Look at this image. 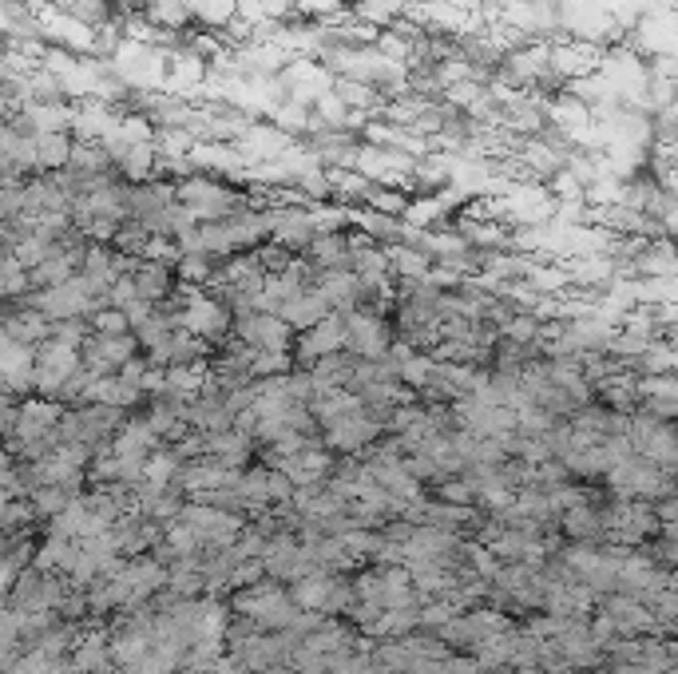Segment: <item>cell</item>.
Masks as SVG:
<instances>
[{"label":"cell","mask_w":678,"mask_h":674,"mask_svg":"<svg viewBox=\"0 0 678 674\" xmlns=\"http://www.w3.org/2000/svg\"><path fill=\"white\" fill-rule=\"evenodd\" d=\"M175 203L195 219V223H223V219H234V215H246V211H258L254 195L226 183V179H215V175H187L175 183Z\"/></svg>","instance_id":"obj_1"},{"label":"cell","mask_w":678,"mask_h":674,"mask_svg":"<svg viewBox=\"0 0 678 674\" xmlns=\"http://www.w3.org/2000/svg\"><path fill=\"white\" fill-rule=\"evenodd\" d=\"M599 60H603V48L591 44V40H579V36H567V32H556L548 40V72L560 88L599 72Z\"/></svg>","instance_id":"obj_2"},{"label":"cell","mask_w":678,"mask_h":674,"mask_svg":"<svg viewBox=\"0 0 678 674\" xmlns=\"http://www.w3.org/2000/svg\"><path fill=\"white\" fill-rule=\"evenodd\" d=\"M341 322H345V353H353V357H361V361H377V357L389 353L393 322H389L385 314L357 306V310L341 314Z\"/></svg>","instance_id":"obj_3"},{"label":"cell","mask_w":678,"mask_h":674,"mask_svg":"<svg viewBox=\"0 0 678 674\" xmlns=\"http://www.w3.org/2000/svg\"><path fill=\"white\" fill-rule=\"evenodd\" d=\"M278 84H282V92H286V100H294V104H314L318 96H326L330 88H334V72L322 64V60H306V56H298V60H290L282 72H278Z\"/></svg>","instance_id":"obj_4"},{"label":"cell","mask_w":678,"mask_h":674,"mask_svg":"<svg viewBox=\"0 0 678 674\" xmlns=\"http://www.w3.org/2000/svg\"><path fill=\"white\" fill-rule=\"evenodd\" d=\"M80 369V349H68V345H60V341H40L36 345V365H32V373H36V389L32 393H40V397H56L60 393V385L72 377Z\"/></svg>","instance_id":"obj_5"},{"label":"cell","mask_w":678,"mask_h":674,"mask_svg":"<svg viewBox=\"0 0 678 674\" xmlns=\"http://www.w3.org/2000/svg\"><path fill=\"white\" fill-rule=\"evenodd\" d=\"M341 349H345V322H341V314H326L322 322H314L310 330L294 337L290 357H294V369H306L310 361H318L326 353H341Z\"/></svg>","instance_id":"obj_6"},{"label":"cell","mask_w":678,"mask_h":674,"mask_svg":"<svg viewBox=\"0 0 678 674\" xmlns=\"http://www.w3.org/2000/svg\"><path fill=\"white\" fill-rule=\"evenodd\" d=\"M290 143H294V139H290L286 131H278L270 119H254L230 147L238 151V159H242L246 167H254V163H274V159H282Z\"/></svg>","instance_id":"obj_7"},{"label":"cell","mask_w":678,"mask_h":674,"mask_svg":"<svg viewBox=\"0 0 678 674\" xmlns=\"http://www.w3.org/2000/svg\"><path fill=\"white\" fill-rule=\"evenodd\" d=\"M24 306H32L36 314H44L48 322H64V318H88L92 314V302L80 294V286L68 278L64 286H52V290H28L20 298Z\"/></svg>","instance_id":"obj_8"},{"label":"cell","mask_w":678,"mask_h":674,"mask_svg":"<svg viewBox=\"0 0 678 674\" xmlns=\"http://www.w3.org/2000/svg\"><path fill=\"white\" fill-rule=\"evenodd\" d=\"M135 353H139V341L131 334H119V337L88 334L84 345H80V365L92 369L96 377H104V373H115L123 361H131Z\"/></svg>","instance_id":"obj_9"},{"label":"cell","mask_w":678,"mask_h":674,"mask_svg":"<svg viewBox=\"0 0 678 674\" xmlns=\"http://www.w3.org/2000/svg\"><path fill=\"white\" fill-rule=\"evenodd\" d=\"M242 345L250 349H290L294 345V330L278 318V314H246V318H234V330Z\"/></svg>","instance_id":"obj_10"},{"label":"cell","mask_w":678,"mask_h":674,"mask_svg":"<svg viewBox=\"0 0 678 674\" xmlns=\"http://www.w3.org/2000/svg\"><path fill=\"white\" fill-rule=\"evenodd\" d=\"M112 155L115 175L123 183H151L155 179V143H104Z\"/></svg>","instance_id":"obj_11"},{"label":"cell","mask_w":678,"mask_h":674,"mask_svg":"<svg viewBox=\"0 0 678 674\" xmlns=\"http://www.w3.org/2000/svg\"><path fill=\"white\" fill-rule=\"evenodd\" d=\"M314 290L326 298V306H330L334 314H349V310H357V306L365 302V290H361V282H357L353 270H326V274H314Z\"/></svg>","instance_id":"obj_12"},{"label":"cell","mask_w":678,"mask_h":674,"mask_svg":"<svg viewBox=\"0 0 678 674\" xmlns=\"http://www.w3.org/2000/svg\"><path fill=\"white\" fill-rule=\"evenodd\" d=\"M187 159H191V167L199 175H215V179H226V183H234L242 175V167H246L230 143H195Z\"/></svg>","instance_id":"obj_13"},{"label":"cell","mask_w":678,"mask_h":674,"mask_svg":"<svg viewBox=\"0 0 678 674\" xmlns=\"http://www.w3.org/2000/svg\"><path fill=\"white\" fill-rule=\"evenodd\" d=\"M131 282H135V298H143V302L159 306V302H167V298H171V290H175V270H171V266H163V262H147V258H139V262H135V270H131Z\"/></svg>","instance_id":"obj_14"},{"label":"cell","mask_w":678,"mask_h":674,"mask_svg":"<svg viewBox=\"0 0 678 674\" xmlns=\"http://www.w3.org/2000/svg\"><path fill=\"white\" fill-rule=\"evenodd\" d=\"M326 314H334V310L326 306V298H322L314 286H306L302 294H294L290 302H282V306H278V318H282V322H286L294 334L310 330V326H314V322H322Z\"/></svg>","instance_id":"obj_15"},{"label":"cell","mask_w":678,"mask_h":674,"mask_svg":"<svg viewBox=\"0 0 678 674\" xmlns=\"http://www.w3.org/2000/svg\"><path fill=\"white\" fill-rule=\"evenodd\" d=\"M302 258H306L318 274H326V270H349V238H345V230H341V234H314L310 246L302 250Z\"/></svg>","instance_id":"obj_16"},{"label":"cell","mask_w":678,"mask_h":674,"mask_svg":"<svg viewBox=\"0 0 678 674\" xmlns=\"http://www.w3.org/2000/svg\"><path fill=\"white\" fill-rule=\"evenodd\" d=\"M385 258H389V274L393 282H429V270H433V258L417 246H401V242H389L385 246Z\"/></svg>","instance_id":"obj_17"},{"label":"cell","mask_w":678,"mask_h":674,"mask_svg":"<svg viewBox=\"0 0 678 674\" xmlns=\"http://www.w3.org/2000/svg\"><path fill=\"white\" fill-rule=\"evenodd\" d=\"M373 437H377V421L365 417L361 409H357V413H345V417L326 425V441H330L334 449H357V445H369Z\"/></svg>","instance_id":"obj_18"},{"label":"cell","mask_w":678,"mask_h":674,"mask_svg":"<svg viewBox=\"0 0 678 674\" xmlns=\"http://www.w3.org/2000/svg\"><path fill=\"white\" fill-rule=\"evenodd\" d=\"M611 337H615V326L603 322V318H595V314L567 322V341H571V353H575V357H579V353H607Z\"/></svg>","instance_id":"obj_19"},{"label":"cell","mask_w":678,"mask_h":674,"mask_svg":"<svg viewBox=\"0 0 678 674\" xmlns=\"http://www.w3.org/2000/svg\"><path fill=\"white\" fill-rule=\"evenodd\" d=\"M211 385V361H191V365H167V389L179 401H195Z\"/></svg>","instance_id":"obj_20"},{"label":"cell","mask_w":678,"mask_h":674,"mask_svg":"<svg viewBox=\"0 0 678 674\" xmlns=\"http://www.w3.org/2000/svg\"><path fill=\"white\" fill-rule=\"evenodd\" d=\"M72 143H76L72 131H40L36 135V175L64 171L68 155H72Z\"/></svg>","instance_id":"obj_21"},{"label":"cell","mask_w":678,"mask_h":674,"mask_svg":"<svg viewBox=\"0 0 678 674\" xmlns=\"http://www.w3.org/2000/svg\"><path fill=\"white\" fill-rule=\"evenodd\" d=\"M139 16L147 24H155L159 32H187L195 20H191V8L183 0H143Z\"/></svg>","instance_id":"obj_22"},{"label":"cell","mask_w":678,"mask_h":674,"mask_svg":"<svg viewBox=\"0 0 678 674\" xmlns=\"http://www.w3.org/2000/svg\"><path fill=\"white\" fill-rule=\"evenodd\" d=\"M68 171L72 175H112V155L100 139H76L72 155H68Z\"/></svg>","instance_id":"obj_23"},{"label":"cell","mask_w":678,"mask_h":674,"mask_svg":"<svg viewBox=\"0 0 678 674\" xmlns=\"http://www.w3.org/2000/svg\"><path fill=\"white\" fill-rule=\"evenodd\" d=\"M330 92L345 104V112H365L369 119H377L381 104H385V96H381L373 84H361V80H341V76H334V88H330Z\"/></svg>","instance_id":"obj_24"},{"label":"cell","mask_w":678,"mask_h":674,"mask_svg":"<svg viewBox=\"0 0 678 674\" xmlns=\"http://www.w3.org/2000/svg\"><path fill=\"white\" fill-rule=\"evenodd\" d=\"M326 183H330V203H341V207H361L365 195L373 191V183L349 167H326Z\"/></svg>","instance_id":"obj_25"},{"label":"cell","mask_w":678,"mask_h":674,"mask_svg":"<svg viewBox=\"0 0 678 674\" xmlns=\"http://www.w3.org/2000/svg\"><path fill=\"white\" fill-rule=\"evenodd\" d=\"M635 278H671L675 274V246L671 238H651L647 250L631 262Z\"/></svg>","instance_id":"obj_26"},{"label":"cell","mask_w":678,"mask_h":674,"mask_svg":"<svg viewBox=\"0 0 678 674\" xmlns=\"http://www.w3.org/2000/svg\"><path fill=\"white\" fill-rule=\"evenodd\" d=\"M631 369H639V373H675V369H678L675 334L647 341V349L635 357V365H631Z\"/></svg>","instance_id":"obj_27"},{"label":"cell","mask_w":678,"mask_h":674,"mask_svg":"<svg viewBox=\"0 0 678 674\" xmlns=\"http://www.w3.org/2000/svg\"><path fill=\"white\" fill-rule=\"evenodd\" d=\"M72 274H76V266L64 258V250H52L40 266L28 270V290H52V286H64Z\"/></svg>","instance_id":"obj_28"},{"label":"cell","mask_w":678,"mask_h":674,"mask_svg":"<svg viewBox=\"0 0 678 674\" xmlns=\"http://www.w3.org/2000/svg\"><path fill=\"white\" fill-rule=\"evenodd\" d=\"M409 4H413V0H357V4H353V16L365 20V24H373V28H389L393 20L405 16Z\"/></svg>","instance_id":"obj_29"},{"label":"cell","mask_w":678,"mask_h":674,"mask_svg":"<svg viewBox=\"0 0 678 674\" xmlns=\"http://www.w3.org/2000/svg\"><path fill=\"white\" fill-rule=\"evenodd\" d=\"M52 8L64 12V16H72V20H80V24H92V28H100L104 20H112L115 12L112 0H52Z\"/></svg>","instance_id":"obj_30"},{"label":"cell","mask_w":678,"mask_h":674,"mask_svg":"<svg viewBox=\"0 0 678 674\" xmlns=\"http://www.w3.org/2000/svg\"><path fill=\"white\" fill-rule=\"evenodd\" d=\"M306 215H310L314 234H341V230H349V207L330 203V199L310 203V207H306Z\"/></svg>","instance_id":"obj_31"},{"label":"cell","mask_w":678,"mask_h":674,"mask_svg":"<svg viewBox=\"0 0 678 674\" xmlns=\"http://www.w3.org/2000/svg\"><path fill=\"white\" fill-rule=\"evenodd\" d=\"M270 123L278 131H286L290 139H306L310 135V108L306 104H294V100H282L274 112H270Z\"/></svg>","instance_id":"obj_32"},{"label":"cell","mask_w":678,"mask_h":674,"mask_svg":"<svg viewBox=\"0 0 678 674\" xmlns=\"http://www.w3.org/2000/svg\"><path fill=\"white\" fill-rule=\"evenodd\" d=\"M635 397L639 401H678L675 373H635Z\"/></svg>","instance_id":"obj_33"},{"label":"cell","mask_w":678,"mask_h":674,"mask_svg":"<svg viewBox=\"0 0 678 674\" xmlns=\"http://www.w3.org/2000/svg\"><path fill=\"white\" fill-rule=\"evenodd\" d=\"M191 147H195V135L187 127H155V155L183 159V155H191Z\"/></svg>","instance_id":"obj_34"},{"label":"cell","mask_w":678,"mask_h":674,"mask_svg":"<svg viewBox=\"0 0 678 674\" xmlns=\"http://www.w3.org/2000/svg\"><path fill=\"white\" fill-rule=\"evenodd\" d=\"M171 270H175V282L207 286L211 274H215V258H207V254H179V262H175Z\"/></svg>","instance_id":"obj_35"},{"label":"cell","mask_w":678,"mask_h":674,"mask_svg":"<svg viewBox=\"0 0 678 674\" xmlns=\"http://www.w3.org/2000/svg\"><path fill=\"white\" fill-rule=\"evenodd\" d=\"M290 369H294L290 349H254V357H250V377L254 381L258 377H282Z\"/></svg>","instance_id":"obj_36"},{"label":"cell","mask_w":678,"mask_h":674,"mask_svg":"<svg viewBox=\"0 0 678 674\" xmlns=\"http://www.w3.org/2000/svg\"><path fill=\"white\" fill-rule=\"evenodd\" d=\"M635 298L639 306H663V302H678V282L671 278H635Z\"/></svg>","instance_id":"obj_37"},{"label":"cell","mask_w":678,"mask_h":674,"mask_svg":"<svg viewBox=\"0 0 678 674\" xmlns=\"http://www.w3.org/2000/svg\"><path fill=\"white\" fill-rule=\"evenodd\" d=\"M24 294H28V270L12 254H4L0 258V302H16Z\"/></svg>","instance_id":"obj_38"},{"label":"cell","mask_w":678,"mask_h":674,"mask_svg":"<svg viewBox=\"0 0 678 674\" xmlns=\"http://www.w3.org/2000/svg\"><path fill=\"white\" fill-rule=\"evenodd\" d=\"M234 8H238V0H195V8H191V20H195V28H223L226 20L234 16Z\"/></svg>","instance_id":"obj_39"},{"label":"cell","mask_w":678,"mask_h":674,"mask_svg":"<svg viewBox=\"0 0 678 674\" xmlns=\"http://www.w3.org/2000/svg\"><path fill=\"white\" fill-rule=\"evenodd\" d=\"M623 199V179L615 175H599L583 187V207H615Z\"/></svg>","instance_id":"obj_40"},{"label":"cell","mask_w":678,"mask_h":674,"mask_svg":"<svg viewBox=\"0 0 678 674\" xmlns=\"http://www.w3.org/2000/svg\"><path fill=\"white\" fill-rule=\"evenodd\" d=\"M361 207H369V211H377V215H389V219H401L405 207H409V195L397 191V187H373Z\"/></svg>","instance_id":"obj_41"},{"label":"cell","mask_w":678,"mask_h":674,"mask_svg":"<svg viewBox=\"0 0 678 674\" xmlns=\"http://www.w3.org/2000/svg\"><path fill=\"white\" fill-rule=\"evenodd\" d=\"M52 250H56V242H48V238H40V234H24L20 242H12V246H8V254H12V258L24 266V270L40 266V262H44Z\"/></svg>","instance_id":"obj_42"},{"label":"cell","mask_w":678,"mask_h":674,"mask_svg":"<svg viewBox=\"0 0 678 674\" xmlns=\"http://www.w3.org/2000/svg\"><path fill=\"white\" fill-rule=\"evenodd\" d=\"M433 369H437V361H433L429 353H413L409 361H401L397 381H401V385H409V389L417 393V389H425V385L433 381Z\"/></svg>","instance_id":"obj_43"},{"label":"cell","mask_w":678,"mask_h":674,"mask_svg":"<svg viewBox=\"0 0 678 674\" xmlns=\"http://www.w3.org/2000/svg\"><path fill=\"white\" fill-rule=\"evenodd\" d=\"M88 330H92V334H104V337L131 334L127 314H123L119 306H100V310H92V314H88Z\"/></svg>","instance_id":"obj_44"},{"label":"cell","mask_w":678,"mask_h":674,"mask_svg":"<svg viewBox=\"0 0 678 674\" xmlns=\"http://www.w3.org/2000/svg\"><path fill=\"white\" fill-rule=\"evenodd\" d=\"M341 8H349V4H341V0H294V20H310V24H326L334 12Z\"/></svg>","instance_id":"obj_45"},{"label":"cell","mask_w":678,"mask_h":674,"mask_svg":"<svg viewBox=\"0 0 678 674\" xmlns=\"http://www.w3.org/2000/svg\"><path fill=\"white\" fill-rule=\"evenodd\" d=\"M373 48H377L385 60H393V64H405V60H409V48H413V40H409V36H401V32H393V28H381V32H377V40H373Z\"/></svg>","instance_id":"obj_46"},{"label":"cell","mask_w":678,"mask_h":674,"mask_svg":"<svg viewBox=\"0 0 678 674\" xmlns=\"http://www.w3.org/2000/svg\"><path fill=\"white\" fill-rule=\"evenodd\" d=\"M536 330H540V322L532 318V314H512L496 334L500 341H516V345H532L536 341Z\"/></svg>","instance_id":"obj_47"},{"label":"cell","mask_w":678,"mask_h":674,"mask_svg":"<svg viewBox=\"0 0 678 674\" xmlns=\"http://www.w3.org/2000/svg\"><path fill=\"white\" fill-rule=\"evenodd\" d=\"M139 258H147V262H163V266H175L179 262V246H175V238L171 234H147V242H143V254Z\"/></svg>","instance_id":"obj_48"},{"label":"cell","mask_w":678,"mask_h":674,"mask_svg":"<svg viewBox=\"0 0 678 674\" xmlns=\"http://www.w3.org/2000/svg\"><path fill=\"white\" fill-rule=\"evenodd\" d=\"M254 258H258V270H262V274H282V270L294 262V254H290L286 246H278V242H262V246L254 250Z\"/></svg>","instance_id":"obj_49"},{"label":"cell","mask_w":678,"mask_h":674,"mask_svg":"<svg viewBox=\"0 0 678 674\" xmlns=\"http://www.w3.org/2000/svg\"><path fill=\"white\" fill-rule=\"evenodd\" d=\"M92 334L88 330V318H64V322H52V341H60V345H68V349H80L84 345V337Z\"/></svg>","instance_id":"obj_50"},{"label":"cell","mask_w":678,"mask_h":674,"mask_svg":"<svg viewBox=\"0 0 678 674\" xmlns=\"http://www.w3.org/2000/svg\"><path fill=\"white\" fill-rule=\"evenodd\" d=\"M143 242H147V230H143V226H139V223H119V230H115V238H112V250L139 258V254H143Z\"/></svg>","instance_id":"obj_51"},{"label":"cell","mask_w":678,"mask_h":674,"mask_svg":"<svg viewBox=\"0 0 678 674\" xmlns=\"http://www.w3.org/2000/svg\"><path fill=\"white\" fill-rule=\"evenodd\" d=\"M163 389H167V369L147 361V369H143V377H139V393L147 397V393H163Z\"/></svg>","instance_id":"obj_52"},{"label":"cell","mask_w":678,"mask_h":674,"mask_svg":"<svg viewBox=\"0 0 678 674\" xmlns=\"http://www.w3.org/2000/svg\"><path fill=\"white\" fill-rule=\"evenodd\" d=\"M143 369H147V357H143V353H135L131 361H123V365L115 369V377H119V381H127V385H139Z\"/></svg>","instance_id":"obj_53"},{"label":"cell","mask_w":678,"mask_h":674,"mask_svg":"<svg viewBox=\"0 0 678 674\" xmlns=\"http://www.w3.org/2000/svg\"><path fill=\"white\" fill-rule=\"evenodd\" d=\"M119 310L127 314V326L135 330V326H139V322H143V318H147V314H151L155 306H151V302H143V298H135V302H127V306H119Z\"/></svg>","instance_id":"obj_54"},{"label":"cell","mask_w":678,"mask_h":674,"mask_svg":"<svg viewBox=\"0 0 678 674\" xmlns=\"http://www.w3.org/2000/svg\"><path fill=\"white\" fill-rule=\"evenodd\" d=\"M143 472H147L151 480H167V472H171V460H167V456H155V460H151Z\"/></svg>","instance_id":"obj_55"},{"label":"cell","mask_w":678,"mask_h":674,"mask_svg":"<svg viewBox=\"0 0 678 674\" xmlns=\"http://www.w3.org/2000/svg\"><path fill=\"white\" fill-rule=\"evenodd\" d=\"M183 4H187V8H195V0H183Z\"/></svg>","instance_id":"obj_56"}]
</instances>
